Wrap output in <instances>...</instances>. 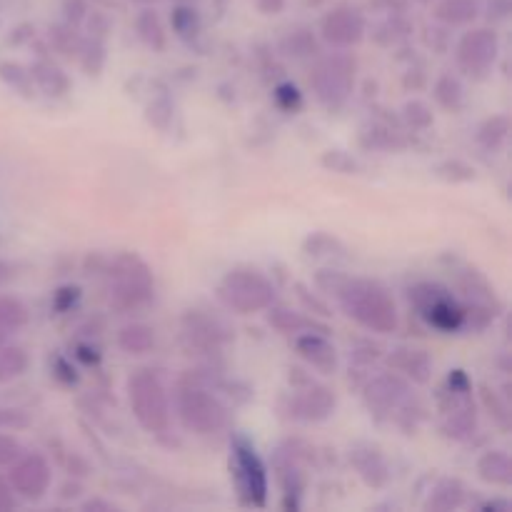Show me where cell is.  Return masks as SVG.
I'll return each instance as SVG.
<instances>
[{
    "label": "cell",
    "instance_id": "cell-44",
    "mask_svg": "<svg viewBox=\"0 0 512 512\" xmlns=\"http://www.w3.org/2000/svg\"><path fill=\"white\" fill-rule=\"evenodd\" d=\"M23 455V445L13 438V435L0 433V468L10 465L13 460H18Z\"/></svg>",
    "mask_w": 512,
    "mask_h": 512
},
{
    "label": "cell",
    "instance_id": "cell-22",
    "mask_svg": "<svg viewBox=\"0 0 512 512\" xmlns=\"http://www.w3.org/2000/svg\"><path fill=\"white\" fill-rule=\"evenodd\" d=\"M465 495H468V490H465V485L460 483V480L445 478L433 488L428 503H425V510H433V512L458 510L460 505L465 503Z\"/></svg>",
    "mask_w": 512,
    "mask_h": 512
},
{
    "label": "cell",
    "instance_id": "cell-39",
    "mask_svg": "<svg viewBox=\"0 0 512 512\" xmlns=\"http://www.w3.org/2000/svg\"><path fill=\"white\" fill-rule=\"evenodd\" d=\"M438 175L443 180H450V183H468V180H475V170L470 165L460 163V160H448L438 168Z\"/></svg>",
    "mask_w": 512,
    "mask_h": 512
},
{
    "label": "cell",
    "instance_id": "cell-20",
    "mask_svg": "<svg viewBox=\"0 0 512 512\" xmlns=\"http://www.w3.org/2000/svg\"><path fill=\"white\" fill-rule=\"evenodd\" d=\"M268 323L273 325L278 333L293 335V338L300 333H308V330H320L323 335L330 333L325 325H318L313 318H308V315L295 313V310L283 308V305H278V308H275V303L268 308Z\"/></svg>",
    "mask_w": 512,
    "mask_h": 512
},
{
    "label": "cell",
    "instance_id": "cell-57",
    "mask_svg": "<svg viewBox=\"0 0 512 512\" xmlns=\"http://www.w3.org/2000/svg\"><path fill=\"white\" fill-rule=\"evenodd\" d=\"M140 3H150V0H140Z\"/></svg>",
    "mask_w": 512,
    "mask_h": 512
},
{
    "label": "cell",
    "instance_id": "cell-33",
    "mask_svg": "<svg viewBox=\"0 0 512 512\" xmlns=\"http://www.w3.org/2000/svg\"><path fill=\"white\" fill-rule=\"evenodd\" d=\"M80 65H83V70L88 75H100V70H103V65H105L103 40L93 38V40H88V43L80 45Z\"/></svg>",
    "mask_w": 512,
    "mask_h": 512
},
{
    "label": "cell",
    "instance_id": "cell-17",
    "mask_svg": "<svg viewBox=\"0 0 512 512\" xmlns=\"http://www.w3.org/2000/svg\"><path fill=\"white\" fill-rule=\"evenodd\" d=\"M350 463L358 470L360 480H363L368 488H385L390 480V468L388 460H385L383 450L378 445L370 443H358L353 450H350Z\"/></svg>",
    "mask_w": 512,
    "mask_h": 512
},
{
    "label": "cell",
    "instance_id": "cell-3",
    "mask_svg": "<svg viewBox=\"0 0 512 512\" xmlns=\"http://www.w3.org/2000/svg\"><path fill=\"white\" fill-rule=\"evenodd\" d=\"M175 410H178L180 425L195 435H215L228 425V408L223 400L213 390L188 378L180 380L178 393H175Z\"/></svg>",
    "mask_w": 512,
    "mask_h": 512
},
{
    "label": "cell",
    "instance_id": "cell-32",
    "mask_svg": "<svg viewBox=\"0 0 512 512\" xmlns=\"http://www.w3.org/2000/svg\"><path fill=\"white\" fill-rule=\"evenodd\" d=\"M480 400H483V405H485V410L490 413V418H493L495 423L500 425V428L508 430L510 428V405H508V400L500 398V395L495 393V390H490L488 385H483V388H480Z\"/></svg>",
    "mask_w": 512,
    "mask_h": 512
},
{
    "label": "cell",
    "instance_id": "cell-47",
    "mask_svg": "<svg viewBox=\"0 0 512 512\" xmlns=\"http://www.w3.org/2000/svg\"><path fill=\"white\" fill-rule=\"evenodd\" d=\"M75 358H78L80 363H85V365H98L100 363V350L95 348L93 343H80L78 348H75Z\"/></svg>",
    "mask_w": 512,
    "mask_h": 512
},
{
    "label": "cell",
    "instance_id": "cell-15",
    "mask_svg": "<svg viewBox=\"0 0 512 512\" xmlns=\"http://www.w3.org/2000/svg\"><path fill=\"white\" fill-rule=\"evenodd\" d=\"M335 405H338L335 390H330L328 385L308 383L303 393H295L290 398L288 415L300 423H323L335 413Z\"/></svg>",
    "mask_w": 512,
    "mask_h": 512
},
{
    "label": "cell",
    "instance_id": "cell-45",
    "mask_svg": "<svg viewBox=\"0 0 512 512\" xmlns=\"http://www.w3.org/2000/svg\"><path fill=\"white\" fill-rule=\"evenodd\" d=\"M53 40H55V45H58L60 53H65V55H73L75 50H80L78 38L73 35V25H68V28H55Z\"/></svg>",
    "mask_w": 512,
    "mask_h": 512
},
{
    "label": "cell",
    "instance_id": "cell-25",
    "mask_svg": "<svg viewBox=\"0 0 512 512\" xmlns=\"http://www.w3.org/2000/svg\"><path fill=\"white\" fill-rule=\"evenodd\" d=\"M478 0H440L435 5V18L445 25H468L478 18Z\"/></svg>",
    "mask_w": 512,
    "mask_h": 512
},
{
    "label": "cell",
    "instance_id": "cell-4",
    "mask_svg": "<svg viewBox=\"0 0 512 512\" xmlns=\"http://www.w3.org/2000/svg\"><path fill=\"white\" fill-rule=\"evenodd\" d=\"M128 400L140 428L150 435L170 430V398L153 370H135L128 378Z\"/></svg>",
    "mask_w": 512,
    "mask_h": 512
},
{
    "label": "cell",
    "instance_id": "cell-52",
    "mask_svg": "<svg viewBox=\"0 0 512 512\" xmlns=\"http://www.w3.org/2000/svg\"><path fill=\"white\" fill-rule=\"evenodd\" d=\"M80 493H83V485L70 483V480L63 485V488H60V498L63 500H78Z\"/></svg>",
    "mask_w": 512,
    "mask_h": 512
},
{
    "label": "cell",
    "instance_id": "cell-34",
    "mask_svg": "<svg viewBox=\"0 0 512 512\" xmlns=\"http://www.w3.org/2000/svg\"><path fill=\"white\" fill-rule=\"evenodd\" d=\"M408 30H410V25L405 23L403 18H390L375 28L373 38L378 45H395L398 40L408 38Z\"/></svg>",
    "mask_w": 512,
    "mask_h": 512
},
{
    "label": "cell",
    "instance_id": "cell-1",
    "mask_svg": "<svg viewBox=\"0 0 512 512\" xmlns=\"http://www.w3.org/2000/svg\"><path fill=\"white\" fill-rule=\"evenodd\" d=\"M335 298H338L343 313L370 333L393 335L398 330V305L388 288L380 285L378 280L350 278L348 275Z\"/></svg>",
    "mask_w": 512,
    "mask_h": 512
},
{
    "label": "cell",
    "instance_id": "cell-41",
    "mask_svg": "<svg viewBox=\"0 0 512 512\" xmlns=\"http://www.w3.org/2000/svg\"><path fill=\"white\" fill-rule=\"evenodd\" d=\"M170 118H173V105H170L165 98L153 100V103L148 105V120L155 125V128L165 130L168 128Z\"/></svg>",
    "mask_w": 512,
    "mask_h": 512
},
{
    "label": "cell",
    "instance_id": "cell-29",
    "mask_svg": "<svg viewBox=\"0 0 512 512\" xmlns=\"http://www.w3.org/2000/svg\"><path fill=\"white\" fill-rule=\"evenodd\" d=\"M135 30H138L140 40H143L148 48L153 50L165 48V30L155 10H143V13L138 15V20H135Z\"/></svg>",
    "mask_w": 512,
    "mask_h": 512
},
{
    "label": "cell",
    "instance_id": "cell-42",
    "mask_svg": "<svg viewBox=\"0 0 512 512\" xmlns=\"http://www.w3.org/2000/svg\"><path fill=\"white\" fill-rule=\"evenodd\" d=\"M50 368H53V375L63 385L78 383V373H75L73 363H70L68 358H63V355H53V358H50Z\"/></svg>",
    "mask_w": 512,
    "mask_h": 512
},
{
    "label": "cell",
    "instance_id": "cell-26",
    "mask_svg": "<svg viewBox=\"0 0 512 512\" xmlns=\"http://www.w3.org/2000/svg\"><path fill=\"white\" fill-rule=\"evenodd\" d=\"M30 358L25 353V348L20 345H0V383H10V380H18L20 375H25L28 370Z\"/></svg>",
    "mask_w": 512,
    "mask_h": 512
},
{
    "label": "cell",
    "instance_id": "cell-51",
    "mask_svg": "<svg viewBox=\"0 0 512 512\" xmlns=\"http://www.w3.org/2000/svg\"><path fill=\"white\" fill-rule=\"evenodd\" d=\"M285 0H258V10L263 15H278L283 13Z\"/></svg>",
    "mask_w": 512,
    "mask_h": 512
},
{
    "label": "cell",
    "instance_id": "cell-6",
    "mask_svg": "<svg viewBox=\"0 0 512 512\" xmlns=\"http://www.w3.org/2000/svg\"><path fill=\"white\" fill-rule=\"evenodd\" d=\"M230 475H233L240 503L248 505V508H265L268 505L265 465L255 453L253 443L240 433L230 440Z\"/></svg>",
    "mask_w": 512,
    "mask_h": 512
},
{
    "label": "cell",
    "instance_id": "cell-24",
    "mask_svg": "<svg viewBox=\"0 0 512 512\" xmlns=\"http://www.w3.org/2000/svg\"><path fill=\"white\" fill-rule=\"evenodd\" d=\"M118 348L128 355H145L155 348V330L145 323H128L118 333Z\"/></svg>",
    "mask_w": 512,
    "mask_h": 512
},
{
    "label": "cell",
    "instance_id": "cell-43",
    "mask_svg": "<svg viewBox=\"0 0 512 512\" xmlns=\"http://www.w3.org/2000/svg\"><path fill=\"white\" fill-rule=\"evenodd\" d=\"M30 425V418L25 410L18 408H0V428L3 430H23Z\"/></svg>",
    "mask_w": 512,
    "mask_h": 512
},
{
    "label": "cell",
    "instance_id": "cell-8",
    "mask_svg": "<svg viewBox=\"0 0 512 512\" xmlns=\"http://www.w3.org/2000/svg\"><path fill=\"white\" fill-rule=\"evenodd\" d=\"M408 298L430 328L440 333H458L465 328V305L445 285L418 283L408 290Z\"/></svg>",
    "mask_w": 512,
    "mask_h": 512
},
{
    "label": "cell",
    "instance_id": "cell-11",
    "mask_svg": "<svg viewBox=\"0 0 512 512\" xmlns=\"http://www.w3.org/2000/svg\"><path fill=\"white\" fill-rule=\"evenodd\" d=\"M50 483H53V470L40 453H23L10 463L8 485L23 500H30V503L43 500L48 495Z\"/></svg>",
    "mask_w": 512,
    "mask_h": 512
},
{
    "label": "cell",
    "instance_id": "cell-23",
    "mask_svg": "<svg viewBox=\"0 0 512 512\" xmlns=\"http://www.w3.org/2000/svg\"><path fill=\"white\" fill-rule=\"evenodd\" d=\"M433 98L448 113H460L465 105V85L458 75L443 73L433 85Z\"/></svg>",
    "mask_w": 512,
    "mask_h": 512
},
{
    "label": "cell",
    "instance_id": "cell-10",
    "mask_svg": "<svg viewBox=\"0 0 512 512\" xmlns=\"http://www.w3.org/2000/svg\"><path fill=\"white\" fill-rule=\"evenodd\" d=\"M180 325H183L185 348L190 353L195 350V355H218L220 348L233 340V330L228 328V323L203 310H188Z\"/></svg>",
    "mask_w": 512,
    "mask_h": 512
},
{
    "label": "cell",
    "instance_id": "cell-40",
    "mask_svg": "<svg viewBox=\"0 0 512 512\" xmlns=\"http://www.w3.org/2000/svg\"><path fill=\"white\" fill-rule=\"evenodd\" d=\"M80 300V288L78 285H63V288H58L53 293V310L58 315L68 313V310H73L75 305H78Z\"/></svg>",
    "mask_w": 512,
    "mask_h": 512
},
{
    "label": "cell",
    "instance_id": "cell-28",
    "mask_svg": "<svg viewBox=\"0 0 512 512\" xmlns=\"http://www.w3.org/2000/svg\"><path fill=\"white\" fill-rule=\"evenodd\" d=\"M510 135V118L508 115H493L478 128V143L485 150H500Z\"/></svg>",
    "mask_w": 512,
    "mask_h": 512
},
{
    "label": "cell",
    "instance_id": "cell-37",
    "mask_svg": "<svg viewBox=\"0 0 512 512\" xmlns=\"http://www.w3.org/2000/svg\"><path fill=\"white\" fill-rule=\"evenodd\" d=\"M273 98L275 105H278L280 110H285V113H295V110H300V105H303V95H300V90L295 88L293 83H280L278 88H275Z\"/></svg>",
    "mask_w": 512,
    "mask_h": 512
},
{
    "label": "cell",
    "instance_id": "cell-35",
    "mask_svg": "<svg viewBox=\"0 0 512 512\" xmlns=\"http://www.w3.org/2000/svg\"><path fill=\"white\" fill-rule=\"evenodd\" d=\"M173 28L180 38L193 40L200 33V18L193 8H175L173 10Z\"/></svg>",
    "mask_w": 512,
    "mask_h": 512
},
{
    "label": "cell",
    "instance_id": "cell-9",
    "mask_svg": "<svg viewBox=\"0 0 512 512\" xmlns=\"http://www.w3.org/2000/svg\"><path fill=\"white\" fill-rule=\"evenodd\" d=\"M500 55L498 33L490 28H473L455 45L458 68L470 78H485Z\"/></svg>",
    "mask_w": 512,
    "mask_h": 512
},
{
    "label": "cell",
    "instance_id": "cell-18",
    "mask_svg": "<svg viewBox=\"0 0 512 512\" xmlns=\"http://www.w3.org/2000/svg\"><path fill=\"white\" fill-rule=\"evenodd\" d=\"M388 365L413 383L425 385L433 378V358L425 350L415 348H398L388 355Z\"/></svg>",
    "mask_w": 512,
    "mask_h": 512
},
{
    "label": "cell",
    "instance_id": "cell-30",
    "mask_svg": "<svg viewBox=\"0 0 512 512\" xmlns=\"http://www.w3.org/2000/svg\"><path fill=\"white\" fill-rule=\"evenodd\" d=\"M28 318V308H25L18 298L0 295V330H3V333L20 330L23 325H28Z\"/></svg>",
    "mask_w": 512,
    "mask_h": 512
},
{
    "label": "cell",
    "instance_id": "cell-53",
    "mask_svg": "<svg viewBox=\"0 0 512 512\" xmlns=\"http://www.w3.org/2000/svg\"><path fill=\"white\" fill-rule=\"evenodd\" d=\"M70 475H78V478H85V475H90L88 463H85L83 458H78V455H73V458H70Z\"/></svg>",
    "mask_w": 512,
    "mask_h": 512
},
{
    "label": "cell",
    "instance_id": "cell-36",
    "mask_svg": "<svg viewBox=\"0 0 512 512\" xmlns=\"http://www.w3.org/2000/svg\"><path fill=\"white\" fill-rule=\"evenodd\" d=\"M403 118L413 130H428L433 125V110L423 100H410L403 108Z\"/></svg>",
    "mask_w": 512,
    "mask_h": 512
},
{
    "label": "cell",
    "instance_id": "cell-5",
    "mask_svg": "<svg viewBox=\"0 0 512 512\" xmlns=\"http://www.w3.org/2000/svg\"><path fill=\"white\" fill-rule=\"evenodd\" d=\"M218 298L238 315H255L275 303V285L255 268H233L218 285Z\"/></svg>",
    "mask_w": 512,
    "mask_h": 512
},
{
    "label": "cell",
    "instance_id": "cell-50",
    "mask_svg": "<svg viewBox=\"0 0 512 512\" xmlns=\"http://www.w3.org/2000/svg\"><path fill=\"white\" fill-rule=\"evenodd\" d=\"M80 510L85 512H115L113 503H108V500H100V498H93V500H85L83 505H80Z\"/></svg>",
    "mask_w": 512,
    "mask_h": 512
},
{
    "label": "cell",
    "instance_id": "cell-12",
    "mask_svg": "<svg viewBox=\"0 0 512 512\" xmlns=\"http://www.w3.org/2000/svg\"><path fill=\"white\" fill-rule=\"evenodd\" d=\"M440 413H443V433L453 440H468L478 428L473 393L445 390L440 395Z\"/></svg>",
    "mask_w": 512,
    "mask_h": 512
},
{
    "label": "cell",
    "instance_id": "cell-13",
    "mask_svg": "<svg viewBox=\"0 0 512 512\" xmlns=\"http://www.w3.org/2000/svg\"><path fill=\"white\" fill-rule=\"evenodd\" d=\"M410 383L398 373H383L365 385V405L375 415H390L410 400Z\"/></svg>",
    "mask_w": 512,
    "mask_h": 512
},
{
    "label": "cell",
    "instance_id": "cell-16",
    "mask_svg": "<svg viewBox=\"0 0 512 512\" xmlns=\"http://www.w3.org/2000/svg\"><path fill=\"white\" fill-rule=\"evenodd\" d=\"M295 353L323 375H333L338 370V350L335 345L325 338L323 333H300L295 335Z\"/></svg>",
    "mask_w": 512,
    "mask_h": 512
},
{
    "label": "cell",
    "instance_id": "cell-49",
    "mask_svg": "<svg viewBox=\"0 0 512 512\" xmlns=\"http://www.w3.org/2000/svg\"><path fill=\"white\" fill-rule=\"evenodd\" d=\"M13 508H15L13 488H10V485L5 483L3 478H0V512H3V510H13Z\"/></svg>",
    "mask_w": 512,
    "mask_h": 512
},
{
    "label": "cell",
    "instance_id": "cell-38",
    "mask_svg": "<svg viewBox=\"0 0 512 512\" xmlns=\"http://www.w3.org/2000/svg\"><path fill=\"white\" fill-rule=\"evenodd\" d=\"M320 163H323V168L333 170V173H343V175H350L358 170V163H355L353 155L343 153V150H328Z\"/></svg>",
    "mask_w": 512,
    "mask_h": 512
},
{
    "label": "cell",
    "instance_id": "cell-21",
    "mask_svg": "<svg viewBox=\"0 0 512 512\" xmlns=\"http://www.w3.org/2000/svg\"><path fill=\"white\" fill-rule=\"evenodd\" d=\"M30 78L33 83L43 90L48 98H63L70 93V78L68 73H63V68H58L50 60H38V63L30 65Z\"/></svg>",
    "mask_w": 512,
    "mask_h": 512
},
{
    "label": "cell",
    "instance_id": "cell-56",
    "mask_svg": "<svg viewBox=\"0 0 512 512\" xmlns=\"http://www.w3.org/2000/svg\"><path fill=\"white\" fill-rule=\"evenodd\" d=\"M5 343V333H3V330H0V345H3Z\"/></svg>",
    "mask_w": 512,
    "mask_h": 512
},
{
    "label": "cell",
    "instance_id": "cell-54",
    "mask_svg": "<svg viewBox=\"0 0 512 512\" xmlns=\"http://www.w3.org/2000/svg\"><path fill=\"white\" fill-rule=\"evenodd\" d=\"M13 278H15V265L0 260V288H3V285H8Z\"/></svg>",
    "mask_w": 512,
    "mask_h": 512
},
{
    "label": "cell",
    "instance_id": "cell-14",
    "mask_svg": "<svg viewBox=\"0 0 512 512\" xmlns=\"http://www.w3.org/2000/svg\"><path fill=\"white\" fill-rule=\"evenodd\" d=\"M320 35L333 48H355L365 38V18L353 8H335L320 23Z\"/></svg>",
    "mask_w": 512,
    "mask_h": 512
},
{
    "label": "cell",
    "instance_id": "cell-19",
    "mask_svg": "<svg viewBox=\"0 0 512 512\" xmlns=\"http://www.w3.org/2000/svg\"><path fill=\"white\" fill-rule=\"evenodd\" d=\"M478 478L488 485L510 488L512 485V458L508 450H485L478 458Z\"/></svg>",
    "mask_w": 512,
    "mask_h": 512
},
{
    "label": "cell",
    "instance_id": "cell-31",
    "mask_svg": "<svg viewBox=\"0 0 512 512\" xmlns=\"http://www.w3.org/2000/svg\"><path fill=\"white\" fill-rule=\"evenodd\" d=\"M0 80L8 83L10 88L18 90L20 95H25V98L33 95V78H30V70L23 68L20 63H13V60L0 63Z\"/></svg>",
    "mask_w": 512,
    "mask_h": 512
},
{
    "label": "cell",
    "instance_id": "cell-48",
    "mask_svg": "<svg viewBox=\"0 0 512 512\" xmlns=\"http://www.w3.org/2000/svg\"><path fill=\"white\" fill-rule=\"evenodd\" d=\"M85 15V3L83 0H68L65 3V18H68V25H78Z\"/></svg>",
    "mask_w": 512,
    "mask_h": 512
},
{
    "label": "cell",
    "instance_id": "cell-27",
    "mask_svg": "<svg viewBox=\"0 0 512 512\" xmlns=\"http://www.w3.org/2000/svg\"><path fill=\"white\" fill-rule=\"evenodd\" d=\"M280 50L290 58H315L320 53V45L308 28H298L285 35Z\"/></svg>",
    "mask_w": 512,
    "mask_h": 512
},
{
    "label": "cell",
    "instance_id": "cell-7",
    "mask_svg": "<svg viewBox=\"0 0 512 512\" xmlns=\"http://www.w3.org/2000/svg\"><path fill=\"white\" fill-rule=\"evenodd\" d=\"M355 73H358V63L350 53H330L318 60L310 75V88H313L315 98L330 110L343 108L350 100L355 88Z\"/></svg>",
    "mask_w": 512,
    "mask_h": 512
},
{
    "label": "cell",
    "instance_id": "cell-55",
    "mask_svg": "<svg viewBox=\"0 0 512 512\" xmlns=\"http://www.w3.org/2000/svg\"><path fill=\"white\" fill-rule=\"evenodd\" d=\"M510 503H505V500H493V503L485 505V510H508Z\"/></svg>",
    "mask_w": 512,
    "mask_h": 512
},
{
    "label": "cell",
    "instance_id": "cell-2",
    "mask_svg": "<svg viewBox=\"0 0 512 512\" xmlns=\"http://www.w3.org/2000/svg\"><path fill=\"white\" fill-rule=\"evenodd\" d=\"M153 270L140 255L120 253L108 268V298L110 308L118 313L138 310L153 298Z\"/></svg>",
    "mask_w": 512,
    "mask_h": 512
},
{
    "label": "cell",
    "instance_id": "cell-46",
    "mask_svg": "<svg viewBox=\"0 0 512 512\" xmlns=\"http://www.w3.org/2000/svg\"><path fill=\"white\" fill-rule=\"evenodd\" d=\"M295 290H298V298L300 300H303V305H305V308H308L310 310V313H318V315H333V313H330V310H328V305H325V303H320V300L318 298H313V295H308V290H305V285H295Z\"/></svg>",
    "mask_w": 512,
    "mask_h": 512
}]
</instances>
